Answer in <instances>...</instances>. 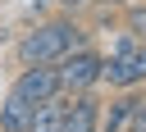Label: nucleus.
<instances>
[{
	"mask_svg": "<svg viewBox=\"0 0 146 132\" xmlns=\"http://www.w3.org/2000/svg\"><path fill=\"white\" fill-rule=\"evenodd\" d=\"M100 82H110L114 91H128V86H141L146 82V41L137 36L128 50H119V55H110L105 64H100Z\"/></svg>",
	"mask_w": 146,
	"mask_h": 132,
	"instance_id": "7ed1b4c3",
	"label": "nucleus"
},
{
	"mask_svg": "<svg viewBox=\"0 0 146 132\" xmlns=\"http://www.w3.org/2000/svg\"><path fill=\"white\" fill-rule=\"evenodd\" d=\"M9 91L23 96V100H32V105H41V100H50L59 91V68L55 64H23V73L14 77Z\"/></svg>",
	"mask_w": 146,
	"mask_h": 132,
	"instance_id": "20e7f679",
	"label": "nucleus"
},
{
	"mask_svg": "<svg viewBox=\"0 0 146 132\" xmlns=\"http://www.w3.org/2000/svg\"><path fill=\"white\" fill-rule=\"evenodd\" d=\"M100 55L91 50V46H78V50H68L55 68H59V91H91V86H100Z\"/></svg>",
	"mask_w": 146,
	"mask_h": 132,
	"instance_id": "f03ea898",
	"label": "nucleus"
},
{
	"mask_svg": "<svg viewBox=\"0 0 146 132\" xmlns=\"http://www.w3.org/2000/svg\"><path fill=\"white\" fill-rule=\"evenodd\" d=\"M68 100H73V91H55L50 100H41V105L32 109V127H27V132H59Z\"/></svg>",
	"mask_w": 146,
	"mask_h": 132,
	"instance_id": "423d86ee",
	"label": "nucleus"
},
{
	"mask_svg": "<svg viewBox=\"0 0 146 132\" xmlns=\"http://www.w3.org/2000/svg\"><path fill=\"white\" fill-rule=\"evenodd\" d=\"M55 5H59V9H64V14H73V9H82V5H87V0H55Z\"/></svg>",
	"mask_w": 146,
	"mask_h": 132,
	"instance_id": "9d476101",
	"label": "nucleus"
},
{
	"mask_svg": "<svg viewBox=\"0 0 146 132\" xmlns=\"http://www.w3.org/2000/svg\"><path fill=\"white\" fill-rule=\"evenodd\" d=\"M123 27H128L132 36H141V41H146V0H141V5H128V9H123Z\"/></svg>",
	"mask_w": 146,
	"mask_h": 132,
	"instance_id": "1a4fd4ad",
	"label": "nucleus"
},
{
	"mask_svg": "<svg viewBox=\"0 0 146 132\" xmlns=\"http://www.w3.org/2000/svg\"><path fill=\"white\" fill-rule=\"evenodd\" d=\"M132 105H137V86H128L119 100H110V109H100L96 132H123V127H128V118H132Z\"/></svg>",
	"mask_w": 146,
	"mask_h": 132,
	"instance_id": "6e6552de",
	"label": "nucleus"
},
{
	"mask_svg": "<svg viewBox=\"0 0 146 132\" xmlns=\"http://www.w3.org/2000/svg\"><path fill=\"white\" fill-rule=\"evenodd\" d=\"M78 46H91L87 32L73 23V14H59V18H46L36 23L23 41H18V64H59L68 50Z\"/></svg>",
	"mask_w": 146,
	"mask_h": 132,
	"instance_id": "f257e3e1",
	"label": "nucleus"
},
{
	"mask_svg": "<svg viewBox=\"0 0 146 132\" xmlns=\"http://www.w3.org/2000/svg\"><path fill=\"white\" fill-rule=\"evenodd\" d=\"M32 109H36L32 100H23V96L9 91V96L0 100V132H27V127H32Z\"/></svg>",
	"mask_w": 146,
	"mask_h": 132,
	"instance_id": "0eeeda50",
	"label": "nucleus"
},
{
	"mask_svg": "<svg viewBox=\"0 0 146 132\" xmlns=\"http://www.w3.org/2000/svg\"><path fill=\"white\" fill-rule=\"evenodd\" d=\"M100 100L91 96V91H78L73 100H68V109H64V123H59V132H96V123H100Z\"/></svg>",
	"mask_w": 146,
	"mask_h": 132,
	"instance_id": "39448f33",
	"label": "nucleus"
}]
</instances>
